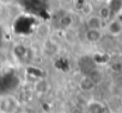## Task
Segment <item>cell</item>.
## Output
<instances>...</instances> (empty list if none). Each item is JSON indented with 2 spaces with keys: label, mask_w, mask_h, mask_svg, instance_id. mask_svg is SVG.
I'll use <instances>...</instances> for the list:
<instances>
[{
  "label": "cell",
  "mask_w": 122,
  "mask_h": 113,
  "mask_svg": "<svg viewBox=\"0 0 122 113\" xmlns=\"http://www.w3.org/2000/svg\"><path fill=\"white\" fill-rule=\"evenodd\" d=\"M13 54H15V56H16L18 60H26L29 54H30V50L25 45L18 44V45H16L13 48Z\"/></svg>",
  "instance_id": "cell-1"
},
{
  "label": "cell",
  "mask_w": 122,
  "mask_h": 113,
  "mask_svg": "<svg viewBox=\"0 0 122 113\" xmlns=\"http://www.w3.org/2000/svg\"><path fill=\"white\" fill-rule=\"evenodd\" d=\"M103 25V20L98 16H91L86 20V26L90 30H101Z\"/></svg>",
  "instance_id": "cell-2"
},
{
  "label": "cell",
  "mask_w": 122,
  "mask_h": 113,
  "mask_svg": "<svg viewBox=\"0 0 122 113\" xmlns=\"http://www.w3.org/2000/svg\"><path fill=\"white\" fill-rule=\"evenodd\" d=\"M108 31L114 37L118 36L122 32V24H121V22H118V20H111L109 23V25H108Z\"/></svg>",
  "instance_id": "cell-3"
},
{
  "label": "cell",
  "mask_w": 122,
  "mask_h": 113,
  "mask_svg": "<svg viewBox=\"0 0 122 113\" xmlns=\"http://www.w3.org/2000/svg\"><path fill=\"white\" fill-rule=\"evenodd\" d=\"M85 38L90 43H97L102 38V33H101L99 30H90V29H87L86 32H85Z\"/></svg>",
  "instance_id": "cell-4"
},
{
  "label": "cell",
  "mask_w": 122,
  "mask_h": 113,
  "mask_svg": "<svg viewBox=\"0 0 122 113\" xmlns=\"http://www.w3.org/2000/svg\"><path fill=\"white\" fill-rule=\"evenodd\" d=\"M108 7L111 12V16H116L122 11V0H109Z\"/></svg>",
  "instance_id": "cell-5"
},
{
  "label": "cell",
  "mask_w": 122,
  "mask_h": 113,
  "mask_svg": "<svg viewBox=\"0 0 122 113\" xmlns=\"http://www.w3.org/2000/svg\"><path fill=\"white\" fill-rule=\"evenodd\" d=\"M95 82L89 77V76H85L81 81H80V88L83 89V90H92L93 88H95Z\"/></svg>",
  "instance_id": "cell-6"
},
{
  "label": "cell",
  "mask_w": 122,
  "mask_h": 113,
  "mask_svg": "<svg viewBox=\"0 0 122 113\" xmlns=\"http://www.w3.org/2000/svg\"><path fill=\"white\" fill-rule=\"evenodd\" d=\"M59 24H60L61 27H64V29L71 27V26L73 25V18H72V16H70V14H64L62 17L60 18Z\"/></svg>",
  "instance_id": "cell-7"
},
{
  "label": "cell",
  "mask_w": 122,
  "mask_h": 113,
  "mask_svg": "<svg viewBox=\"0 0 122 113\" xmlns=\"http://www.w3.org/2000/svg\"><path fill=\"white\" fill-rule=\"evenodd\" d=\"M98 17H99L102 20H107V19H109V18L111 17V12H110L109 7H108V6H103V7H101Z\"/></svg>",
  "instance_id": "cell-8"
},
{
  "label": "cell",
  "mask_w": 122,
  "mask_h": 113,
  "mask_svg": "<svg viewBox=\"0 0 122 113\" xmlns=\"http://www.w3.org/2000/svg\"><path fill=\"white\" fill-rule=\"evenodd\" d=\"M104 1H109V0H104Z\"/></svg>",
  "instance_id": "cell-9"
}]
</instances>
